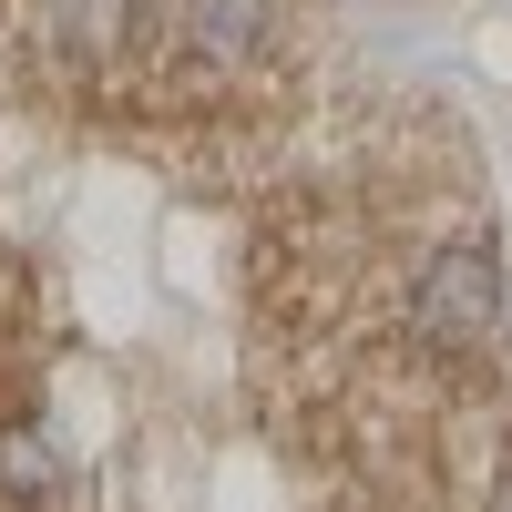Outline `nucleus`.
Listing matches in <instances>:
<instances>
[{"label": "nucleus", "mask_w": 512, "mask_h": 512, "mask_svg": "<svg viewBox=\"0 0 512 512\" xmlns=\"http://www.w3.org/2000/svg\"><path fill=\"white\" fill-rule=\"evenodd\" d=\"M410 328H420V349H482V338L502 328V267L482 246H431V267L410 277Z\"/></svg>", "instance_id": "nucleus-1"}]
</instances>
